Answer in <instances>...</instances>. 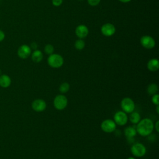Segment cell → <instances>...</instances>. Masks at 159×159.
<instances>
[{
    "label": "cell",
    "instance_id": "13",
    "mask_svg": "<svg viewBox=\"0 0 159 159\" xmlns=\"http://www.w3.org/2000/svg\"><path fill=\"white\" fill-rule=\"evenodd\" d=\"M124 135L127 137V140L129 141L133 140L134 137L137 135V132L136 130L135 126H127L124 129Z\"/></svg>",
    "mask_w": 159,
    "mask_h": 159
},
{
    "label": "cell",
    "instance_id": "29",
    "mask_svg": "<svg viewBox=\"0 0 159 159\" xmlns=\"http://www.w3.org/2000/svg\"><path fill=\"white\" fill-rule=\"evenodd\" d=\"M156 112L157 114H159V105H157L156 106Z\"/></svg>",
    "mask_w": 159,
    "mask_h": 159
},
{
    "label": "cell",
    "instance_id": "15",
    "mask_svg": "<svg viewBox=\"0 0 159 159\" xmlns=\"http://www.w3.org/2000/svg\"><path fill=\"white\" fill-rule=\"evenodd\" d=\"M11 79L7 75H2L0 76V86L4 88H6L11 85Z\"/></svg>",
    "mask_w": 159,
    "mask_h": 159
},
{
    "label": "cell",
    "instance_id": "4",
    "mask_svg": "<svg viewBox=\"0 0 159 159\" xmlns=\"http://www.w3.org/2000/svg\"><path fill=\"white\" fill-rule=\"evenodd\" d=\"M68 104V99L63 94H58L53 99L54 107L59 111L63 110Z\"/></svg>",
    "mask_w": 159,
    "mask_h": 159
},
{
    "label": "cell",
    "instance_id": "12",
    "mask_svg": "<svg viewBox=\"0 0 159 159\" xmlns=\"http://www.w3.org/2000/svg\"><path fill=\"white\" fill-rule=\"evenodd\" d=\"M89 33V30L88 27L83 24H80L78 25L75 29V34L76 36L79 39H83L85 38Z\"/></svg>",
    "mask_w": 159,
    "mask_h": 159
},
{
    "label": "cell",
    "instance_id": "1",
    "mask_svg": "<svg viewBox=\"0 0 159 159\" xmlns=\"http://www.w3.org/2000/svg\"><path fill=\"white\" fill-rule=\"evenodd\" d=\"M135 127L137 132L140 135L145 137L152 133L154 129V124L150 119L144 118L139 122Z\"/></svg>",
    "mask_w": 159,
    "mask_h": 159
},
{
    "label": "cell",
    "instance_id": "26",
    "mask_svg": "<svg viewBox=\"0 0 159 159\" xmlns=\"http://www.w3.org/2000/svg\"><path fill=\"white\" fill-rule=\"evenodd\" d=\"M158 124H159V121L158 120H157L155 124H154V129H155V130L157 132H159V125H158Z\"/></svg>",
    "mask_w": 159,
    "mask_h": 159
},
{
    "label": "cell",
    "instance_id": "7",
    "mask_svg": "<svg viewBox=\"0 0 159 159\" xmlns=\"http://www.w3.org/2000/svg\"><path fill=\"white\" fill-rule=\"evenodd\" d=\"M102 130L106 133H112L116 130V124L112 119H105L101 124Z\"/></svg>",
    "mask_w": 159,
    "mask_h": 159
},
{
    "label": "cell",
    "instance_id": "25",
    "mask_svg": "<svg viewBox=\"0 0 159 159\" xmlns=\"http://www.w3.org/2000/svg\"><path fill=\"white\" fill-rule=\"evenodd\" d=\"M5 39V34L4 32L0 29V42L3 41Z\"/></svg>",
    "mask_w": 159,
    "mask_h": 159
},
{
    "label": "cell",
    "instance_id": "6",
    "mask_svg": "<svg viewBox=\"0 0 159 159\" xmlns=\"http://www.w3.org/2000/svg\"><path fill=\"white\" fill-rule=\"evenodd\" d=\"M114 121L116 125H119L120 126L124 125L127 123L128 121V116L127 113L124 112L123 111H117L113 117Z\"/></svg>",
    "mask_w": 159,
    "mask_h": 159
},
{
    "label": "cell",
    "instance_id": "5",
    "mask_svg": "<svg viewBox=\"0 0 159 159\" xmlns=\"http://www.w3.org/2000/svg\"><path fill=\"white\" fill-rule=\"evenodd\" d=\"M120 106L122 111L127 114H130L133 112L135 107L134 101L129 97L124 98L122 99L120 102Z\"/></svg>",
    "mask_w": 159,
    "mask_h": 159
},
{
    "label": "cell",
    "instance_id": "10",
    "mask_svg": "<svg viewBox=\"0 0 159 159\" xmlns=\"http://www.w3.org/2000/svg\"><path fill=\"white\" fill-rule=\"evenodd\" d=\"M47 107L46 102L42 99H37L32 102V108L36 112H42Z\"/></svg>",
    "mask_w": 159,
    "mask_h": 159
},
{
    "label": "cell",
    "instance_id": "28",
    "mask_svg": "<svg viewBox=\"0 0 159 159\" xmlns=\"http://www.w3.org/2000/svg\"><path fill=\"white\" fill-rule=\"evenodd\" d=\"M120 2H124V3H127V2H130L131 0H119Z\"/></svg>",
    "mask_w": 159,
    "mask_h": 159
},
{
    "label": "cell",
    "instance_id": "17",
    "mask_svg": "<svg viewBox=\"0 0 159 159\" xmlns=\"http://www.w3.org/2000/svg\"><path fill=\"white\" fill-rule=\"evenodd\" d=\"M140 120H141V117H140V115L139 112H135L134 111L133 112L130 113L129 120L132 124L137 125Z\"/></svg>",
    "mask_w": 159,
    "mask_h": 159
},
{
    "label": "cell",
    "instance_id": "24",
    "mask_svg": "<svg viewBox=\"0 0 159 159\" xmlns=\"http://www.w3.org/2000/svg\"><path fill=\"white\" fill-rule=\"evenodd\" d=\"M63 2V0H52V4L54 6H60Z\"/></svg>",
    "mask_w": 159,
    "mask_h": 159
},
{
    "label": "cell",
    "instance_id": "21",
    "mask_svg": "<svg viewBox=\"0 0 159 159\" xmlns=\"http://www.w3.org/2000/svg\"><path fill=\"white\" fill-rule=\"evenodd\" d=\"M44 51L46 54L50 55L53 53L54 47L52 44H47L44 47Z\"/></svg>",
    "mask_w": 159,
    "mask_h": 159
},
{
    "label": "cell",
    "instance_id": "16",
    "mask_svg": "<svg viewBox=\"0 0 159 159\" xmlns=\"http://www.w3.org/2000/svg\"><path fill=\"white\" fill-rule=\"evenodd\" d=\"M43 53L40 50H35L31 54V58L35 63H39L43 59Z\"/></svg>",
    "mask_w": 159,
    "mask_h": 159
},
{
    "label": "cell",
    "instance_id": "2",
    "mask_svg": "<svg viewBox=\"0 0 159 159\" xmlns=\"http://www.w3.org/2000/svg\"><path fill=\"white\" fill-rule=\"evenodd\" d=\"M64 60L61 55L58 53H52L47 58V63L50 66L53 68H58L63 65Z\"/></svg>",
    "mask_w": 159,
    "mask_h": 159
},
{
    "label": "cell",
    "instance_id": "9",
    "mask_svg": "<svg viewBox=\"0 0 159 159\" xmlns=\"http://www.w3.org/2000/svg\"><path fill=\"white\" fill-rule=\"evenodd\" d=\"M140 43L143 47L147 49H152L155 46V40L149 35L142 36L140 39Z\"/></svg>",
    "mask_w": 159,
    "mask_h": 159
},
{
    "label": "cell",
    "instance_id": "22",
    "mask_svg": "<svg viewBox=\"0 0 159 159\" xmlns=\"http://www.w3.org/2000/svg\"><path fill=\"white\" fill-rule=\"evenodd\" d=\"M152 102L155 105H159V94H155L152 95Z\"/></svg>",
    "mask_w": 159,
    "mask_h": 159
},
{
    "label": "cell",
    "instance_id": "30",
    "mask_svg": "<svg viewBox=\"0 0 159 159\" xmlns=\"http://www.w3.org/2000/svg\"><path fill=\"white\" fill-rule=\"evenodd\" d=\"M127 159H135L134 157H130L129 158H127Z\"/></svg>",
    "mask_w": 159,
    "mask_h": 159
},
{
    "label": "cell",
    "instance_id": "23",
    "mask_svg": "<svg viewBox=\"0 0 159 159\" xmlns=\"http://www.w3.org/2000/svg\"><path fill=\"white\" fill-rule=\"evenodd\" d=\"M101 0H88V4L91 6H96L98 5V4L100 2Z\"/></svg>",
    "mask_w": 159,
    "mask_h": 159
},
{
    "label": "cell",
    "instance_id": "31",
    "mask_svg": "<svg viewBox=\"0 0 159 159\" xmlns=\"http://www.w3.org/2000/svg\"><path fill=\"white\" fill-rule=\"evenodd\" d=\"M80 1H82V0H80Z\"/></svg>",
    "mask_w": 159,
    "mask_h": 159
},
{
    "label": "cell",
    "instance_id": "3",
    "mask_svg": "<svg viewBox=\"0 0 159 159\" xmlns=\"http://www.w3.org/2000/svg\"><path fill=\"white\" fill-rule=\"evenodd\" d=\"M130 152L134 157H142L145 155L147 148L143 143L137 142L132 145L130 147Z\"/></svg>",
    "mask_w": 159,
    "mask_h": 159
},
{
    "label": "cell",
    "instance_id": "27",
    "mask_svg": "<svg viewBox=\"0 0 159 159\" xmlns=\"http://www.w3.org/2000/svg\"><path fill=\"white\" fill-rule=\"evenodd\" d=\"M30 48L31 49H33V50H37V43H35V42H32V43H31V45H30Z\"/></svg>",
    "mask_w": 159,
    "mask_h": 159
},
{
    "label": "cell",
    "instance_id": "8",
    "mask_svg": "<svg viewBox=\"0 0 159 159\" xmlns=\"http://www.w3.org/2000/svg\"><path fill=\"white\" fill-rule=\"evenodd\" d=\"M31 50L32 49L29 45L26 44H23L18 48L17 52V55L19 58L22 59H26L31 55Z\"/></svg>",
    "mask_w": 159,
    "mask_h": 159
},
{
    "label": "cell",
    "instance_id": "11",
    "mask_svg": "<svg viewBox=\"0 0 159 159\" xmlns=\"http://www.w3.org/2000/svg\"><path fill=\"white\" fill-rule=\"evenodd\" d=\"M101 33L106 37H110L114 34L116 32L115 26L111 23H106L102 25L101 29Z\"/></svg>",
    "mask_w": 159,
    "mask_h": 159
},
{
    "label": "cell",
    "instance_id": "14",
    "mask_svg": "<svg viewBox=\"0 0 159 159\" xmlns=\"http://www.w3.org/2000/svg\"><path fill=\"white\" fill-rule=\"evenodd\" d=\"M147 68L150 71H157L159 68V61L157 58L150 59L147 65Z\"/></svg>",
    "mask_w": 159,
    "mask_h": 159
},
{
    "label": "cell",
    "instance_id": "18",
    "mask_svg": "<svg viewBox=\"0 0 159 159\" xmlns=\"http://www.w3.org/2000/svg\"><path fill=\"white\" fill-rule=\"evenodd\" d=\"M158 91V88L157 84L155 83H150L147 88V93L150 95H153L155 94H157Z\"/></svg>",
    "mask_w": 159,
    "mask_h": 159
},
{
    "label": "cell",
    "instance_id": "19",
    "mask_svg": "<svg viewBox=\"0 0 159 159\" xmlns=\"http://www.w3.org/2000/svg\"><path fill=\"white\" fill-rule=\"evenodd\" d=\"M70 88V85L67 82L62 83L59 86V91L61 94L66 93Z\"/></svg>",
    "mask_w": 159,
    "mask_h": 159
},
{
    "label": "cell",
    "instance_id": "20",
    "mask_svg": "<svg viewBox=\"0 0 159 159\" xmlns=\"http://www.w3.org/2000/svg\"><path fill=\"white\" fill-rule=\"evenodd\" d=\"M84 47H85V42L84 40H83L81 39H78L75 42V47L78 50H83L84 48Z\"/></svg>",
    "mask_w": 159,
    "mask_h": 159
}]
</instances>
